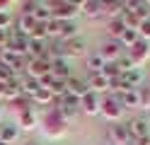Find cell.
<instances>
[{
    "instance_id": "cell-1",
    "label": "cell",
    "mask_w": 150,
    "mask_h": 145,
    "mask_svg": "<svg viewBox=\"0 0 150 145\" xmlns=\"http://www.w3.org/2000/svg\"><path fill=\"white\" fill-rule=\"evenodd\" d=\"M99 114L104 116L107 121L116 123L121 116H124V104H121L119 94H109V97H104V99L99 102Z\"/></svg>"
},
{
    "instance_id": "cell-2",
    "label": "cell",
    "mask_w": 150,
    "mask_h": 145,
    "mask_svg": "<svg viewBox=\"0 0 150 145\" xmlns=\"http://www.w3.org/2000/svg\"><path fill=\"white\" fill-rule=\"evenodd\" d=\"M53 17L61 22H75V15H80V3H70V0H61L53 3Z\"/></svg>"
},
{
    "instance_id": "cell-3",
    "label": "cell",
    "mask_w": 150,
    "mask_h": 145,
    "mask_svg": "<svg viewBox=\"0 0 150 145\" xmlns=\"http://www.w3.org/2000/svg\"><path fill=\"white\" fill-rule=\"evenodd\" d=\"M51 73V61L49 58H27L24 63V77H34L39 80L41 75Z\"/></svg>"
},
{
    "instance_id": "cell-4",
    "label": "cell",
    "mask_w": 150,
    "mask_h": 145,
    "mask_svg": "<svg viewBox=\"0 0 150 145\" xmlns=\"http://www.w3.org/2000/svg\"><path fill=\"white\" fill-rule=\"evenodd\" d=\"M7 51H12L15 56H22L27 58L29 56V36H22V34H10V39H7V44H5Z\"/></svg>"
},
{
    "instance_id": "cell-5",
    "label": "cell",
    "mask_w": 150,
    "mask_h": 145,
    "mask_svg": "<svg viewBox=\"0 0 150 145\" xmlns=\"http://www.w3.org/2000/svg\"><path fill=\"white\" fill-rule=\"evenodd\" d=\"M44 126H46V131H49L51 135H58V133L63 131L65 121H63V116H61V111H58V106H51V109L44 114Z\"/></svg>"
},
{
    "instance_id": "cell-6",
    "label": "cell",
    "mask_w": 150,
    "mask_h": 145,
    "mask_svg": "<svg viewBox=\"0 0 150 145\" xmlns=\"http://www.w3.org/2000/svg\"><path fill=\"white\" fill-rule=\"evenodd\" d=\"M126 56L131 58V63L138 68L140 63H145L148 58H150V44H148V41H143V39H138V41L128 48V53H126Z\"/></svg>"
},
{
    "instance_id": "cell-7",
    "label": "cell",
    "mask_w": 150,
    "mask_h": 145,
    "mask_svg": "<svg viewBox=\"0 0 150 145\" xmlns=\"http://www.w3.org/2000/svg\"><path fill=\"white\" fill-rule=\"evenodd\" d=\"M121 48H124V46H121L116 39H107V41L102 44V48H99L97 53L104 58V63H116L119 58H121Z\"/></svg>"
},
{
    "instance_id": "cell-8",
    "label": "cell",
    "mask_w": 150,
    "mask_h": 145,
    "mask_svg": "<svg viewBox=\"0 0 150 145\" xmlns=\"http://www.w3.org/2000/svg\"><path fill=\"white\" fill-rule=\"evenodd\" d=\"M65 92L73 94V97H78V99H82L85 94H90V87H87V82L82 80V77L70 75L68 80H65Z\"/></svg>"
},
{
    "instance_id": "cell-9",
    "label": "cell",
    "mask_w": 150,
    "mask_h": 145,
    "mask_svg": "<svg viewBox=\"0 0 150 145\" xmlns=\"http://www.w3.org/2000/svg\"><path fill=\"white\" fill-rule=\"evenodd\" d=\"M126 128H128L131 140H138V138H143V135H148V119L145 116H136V119H131L126 123Z\"/></svg>"
},
{
    "instance_id": "cell-10",
    "label": "cell",
    "mask_w": 150,
    "mask_h": 145,
    "mask_svg": "<svg viewBox=\"0 0 150 145\" xmlns=\"http://www.w3.org/2000/svg\"><path fill=\"white\" fill-rule=\"evenodd\" d=\"M99 94H95V92H90V94H85L80 99V111L82 114H87V116H97L99 114Z\"/></svg>"
},
{
    "instance_id": "cell-11",
    "label": "cell",
    "mask_w": 150,
    "mask_h": 145,
    "mask_svg": "<svg viewBox=\"0 0 150 145\" xmlns=\"http://www.w3.org/2000/svg\"><path fill=\"white\" fill-rule=\"evenodd\" d=\"M63 46H65V58H68V56L80 58V56H85V53H87V44H85V39H80V36L63 41Z\"/></svg>"
},
{
    "instance_id": "cell-12",
    "label": "cell",
    "mask_w": 150,
    "mask_h": 145,
    "mask_svg": "<svg viewBox=\"0 0 150 145\" xmlns=\"http://www.w3.org/2000/svg\"><path fill=\"white\" fill-rule=\"evenodd\" d=\"M109 138L114 145H131L133 140H131V135H128V128L126 126H109Z\"/></svg>"
},
{
    "instance_id": "cell-13",
    "label": "cell",
    "mask_w": 150,
    "mask_h": 145,
    "mask_svg": "<svg viewBox=\"0 0 150 145\" xmlns=\"http://www.w3.org/2000/svg\"><path fill=\"white\" fill-rule=\"evenodd\" d=\"M87 82V87H90V92H95V94H104V92H109V80L102 73H97V75H90V80H85Z\"/></svg>"
},
{
    "instance_id": "cell-14",
    "label": "cell",
    "mask_w": 150,
    "mask_h": 145,
    "mask_svg": "<svg viewBox=\"0 0 150 145\" xmlns=\"http://www.w3.org/2000/svg\"><path fill=\"white\" fill-rule=\"evenodd\" d=\"M51 75L58 77V80H68V77L73 75L70 73V65L65 58H58V61H51Z\"/></svg>"
},
{
    "instance_id": "cell-15",
    "label": "cell",
    "mask_w": 150,
    "mask_h": 145,
    "mask_svg": "<svg viewBox=\"0 0 150 145\" xmlns=\"http://www.w3.org/2000/svg\"><path fill=\"white\" fill-rule=\"evenodd\" d=\"M49 41L46 39H29V58H46Z\"/></svg>"
},
{
    "instance_id": "cell-16",
    "label": "cell",
    "mask_w": 150,
    "mask_h": 145,
    "mask_svg": "<svg viewBox=\"0 0 150 145\" xmlns=\"http://www.w3.org/2000/svg\"><path fill=\"white\" fill-rule=\"evenodd\" d=\"M80 12L87 15V17H99L104 10H102L99 0H82V3H80Z\"/></svg>"
},
{
    "instance_id": "cell-17",
    "label": "cell",
    "mask_w": 150,
    "mask_h": 145,
    "mask_svg": "<svg viewBox=\"0 0 150 145\" xmlns=\"http://www.w3.org/2000/svg\"><path fill=\"white\" fill-rule=\"evenodd\" d=\"M34 24H36L34 15H20V19H17V34L29 36V34H32V29H34Z\"/></svg>"
},
{
    "instance_id": "cell-18",
    "label": "cell",
    "mask_w": 150,
    "mask_h": 145,
    "mask_svg": "<svg viewBox=\"0 0 150 145\" xmlns=\"http://www.w3.org/2000/svg\"><path fill=\"white\" fill-rule=\"evenodd\" d=\"M46 58H49V61H58V58H65V46H63V41H58V39L49 41V48H46Z\"/></svg>"
},
{
    "instance_id": "cell-19",
    "label": "cell",
    "mask_w": 150,
    "mask_h": 145,
    "mask_svg": "<svg viewBox=\"0 0 150 145\" xmlns=\"http://www.w3.org/2000/svg\"><path fill=\"white\" fill-rule=\"evenodd\" d=\"M17 135H20V128H17V126H7V123L0 126V143L12 145L17 140Z\"/></svg>"
},
{
    "instance_id": "cell-20",
    "label": "cell",
    "mask_w": 150,
    "mask_h": 145,
    "mask_svg": "<svg viewBox=\"0 0 150 145\" xmlns=\"http://www.w3.org/2000/svg\"><path fill=\"white\" fill-rule=\"evenodd\" d=\"M124 29H126L124 15H121V17H114V19H109V27H107L109 39H116V41H119V36H121V32H124Z\"/></svg>"
},
{
    "instance_id": "cell-21",
    "label": "cell",
    "mask_w": 150,
    "mask_h": 145,
    "mask_svg": "<svg viewBox=\"0 0 150 145\" xmlns=\"http://www.w3.org/2000/svg\"><path fill=\"white\" fill-rule=\"evenodd\" d=\"M41 90L39 80H34V77H22V97H27V99H32V97Z\"/></svg>"
},
{
    "instance_id": "cell-22",
    "label": "cell",
    "mask_w": 150,
    "mask_h": 145,
    "mask_svg": "<svg viewBox=\"0 0 150 145\" xmlns=\"http://www.w3.org/2000/svg\"><path fill=\"white\" fill-rule=\"evenodd\" d=\"M20 123H22V131H34L36 128V123H39V116L32 111H22L20 114Z\"/></svg>"
},
{
    "instance_id": "cell-23",
    "label": "cell",
    "mask_w": 150,
    "mask_h": 145,
    "mask_svg": "<svg viewBox=\"0 0 150 145\" xmlns=\"http://www.w3.org/2000/svg\"><path fill=\"white\" fill-rule=\"evenodd\" d=\"M121 77H124V80H126L131 87H133V90H138V85L143 82V70H140V68H131V70L124 73Z\"/></svg>"
},
{
    "instance_id": "cell-24",
    "label": "cell",
    "mask_w": 150,
    "mask_h": 145,
    "mask_svg": "<svg viewBox=\"0 0 150 145\" xmlns=\"http://www.w3.org/2000/svg\"><path fill=\"white\" fill-rule=\"evenodd\" d=\"M104 58H102L99 53H90L87 56V68H90V73L92 75H97V73H102V70H104Z\"/></svg>"
},
{
    "instance_id": "cell-25",
    "label": "cell",
    "mask_w": 150,
    "mask_h": 145,
    "mask_svg": "<svg viewBox=\"0 0 150 145\" xmlns=\"http://www.w3.org/2000/svg\"><path fill=\"white\" fill-rule=\"evenodd\" d=\"M119 99H121V104H124V109H138V106H140L138 90H131V92H126V94H121Z\"/></svg>"
},
{
    "instance_id": "cell-26",
    "label": "cell",
    "mask_w": 150,
    "mask_h": 145,
    "mask_svg": "<svg viewBox=\"0 0 150 145\" xmlns=\"http://www.w3.org/2000/svg\"><path fill=\"white\" fill-rule=\"evenodd\" d=\"M51 102H56V97L51 94V90H46V87H41L39 92H36L32 97V104H41V106H49Z\"/></svg>"
},
{
    "instance_id": "cell-27",
    "label": "cell",
    "mask_w": 150,
    "mask_h": 145,
    "mask_svg": "<svg viewBox=\"0 0 150 145\" xmlns=\"http://www.w3.org/2000/svg\"><path fill=\"white\" fill-rule=\"evenodd\" d=\"M136 41H138V29H124L121 36H119V44L124 46V48H131Z\"/></svg>"
},
{
    "instance_id": "cell-28",
    "label": "cell",
    "mask_w": 150,
    "mask_h": 145,
    "mask_svg": "<svg viewBox=\"0 0 150 145\" xmlns=\"http://www.w3.org/2000/svg\"><path fill=\"white\" fill-rule=\"evenodd\" d=\"M75 36H78V24H75V22H63L61 24L58 41H68V39H75Z\"/></svg>"
},
{
    "instance_id": "cell-29",
    "label": "cell",
    "mask_w": 150,
    "mask_h": 145,
    "mask_svg": "<svg viewBox=\"0 0 150 145\" xmlns=\"http://www.w3.org/2000/svg\"><path fill=\"white\" fill-rule=\"evenodd\" d=\"M53 17V10H51V5H41L39 3V7H36L34 10V19H36V22H49V19Z\"/></svg>"
},
{
    "instance_id": "cell-30",
    "label": "cell",
    "mask_w": 150,
    "mask_h": 145,
    "mask_svg": "<svg viewBox=\"0 0 150 145\" xmlns=\"http://www.w3.org/2000/svg\"><path fill=\"white\" fill-rule=\"evenodd\" d=\"M61 19H56V17H51L49 19V22H46V34H49V36H53V39H58L61 36Z\"/></svg>"
},
{
    "instance_id": "cell-31",
    "label": "cell",
    "mask_w": 150,
    "mask_h": 145,
    "mask_svg": "<svg viewBox=\"0 0 150 145\" xmlns=\"http://www.w3.org/2000/svg\"><path fill=\"white\" fill-rule=\"evenodd\" d=\"M114 65L119 68V73H121V75H124V73H128V70H131V68H136L133 63H131V58H128L126 53H121V58H119V61H116Z\"/></svg>"
},
{
    "instance_id": "cell-32",
    "label": "cell",
    "mask_w": 150,
    "mask_h": 145,
    "mask_svg": "<svg viewBox=\"0 0 150 145\" xmlns=\"http://www.w3.org/2000/svg\"><path fill=\"white\" fill-rule=\"evenodd\" d=\"M12 12L10 10H0V29H3V32H7V29L12 27Z\"/></svg>"
},
{
    "instance_id": "cell-33",
    "label": "cell",
    "mask_w": 150,
    "mask_h": 145,
    "mask_svg": "<svg viewBox=\"0 0 150 145\" xmlns=\"http://www.w3.org/2000/svg\"><path fill=\"white\" fill-rule=\"evenodd\" d=\"M58 111H61V116H63V121H70V119H75V116L80 114V109H75V106H65V104L58 106Z\"/></svg>"
},
{
    "instance_id": "cell-34",
    "label": "cell",
    "mask_w": 150,
    "mask_h": 145,
    "mask_svg": "<svg viewBox=\"0 0 150 145\" xmlns=\"http://www.w3.org/2000/svg\"><path fill=\"white\" fill-rule=\"evenodd\" d=\"M29 39H49V34H46V24L44 22H36L34 29H32V34H29Z\"/></svg>"
},
{
    "instance_id": "cell-35",
    "label": "cell",
    "mask_w": 150,
    "mask_h": 145,
    "mask_svg": "<svg viewBox=\"0 0 150 145\" xmlns=\"http://www.w3.org/2000/svg\"><path fill=\"white\" fill-rule=\"evenodd\" d=\"M138 99L143 109H150V87H138Z\"/></svg>"
},
{
    "instance_id": "cell-36",
    "label": "cell",
    "mask_w": 150,
    "mask_h": 145,
    "mask_svg": "<svg viewBox=\"0 0 150 145\" xmlns=\"http://www.w3.org/2000/svg\"><path fill=\"white\" fill-rule=\"evenodd\" d=\"M36 7H39L36 0H24V3H20V15H34Z\"/></svg>"
},
{
    "instance_id": "cell-37",
    "label": "cell",
    "mask_w": 150,
    "mask_h": 145,
    "mask_svg": "<svg viewBox=\"0 0 150 145\" xmlns=\"http://www.w3.org/2000/svg\"><path fill=\"white\" fill-rule=\"evenodd\" d=\"M138 39H143V41L150 44V19H145V22L138 24Z\"/></svg>"
},
{
    "instance_id": "cell-38",
    "label": "cell",
    "mask_w": 150,
    "mask_h": 145,
    "mask_svg": "<svg viewBox=\"0 0 150 145\" xmlns=\"http://www.w3.org/2000/svg\"><path fill=\"white\" fill-rule=\"evenodd\" d=\"M102 75H104L107 80H116L121 73H119V68H116L114 63H107V65H104V70H102Z\"/></svg>"
},
{
    "instance_id": "cell-39",
    "label": "cell",
    "mask_w": 150,
    "mask_h": 145,
    "mask_svg": "<svg viewBox=\"0 0 150 145\" xmlns=\"http://www.w3.org/2000/svg\"><path fill=\"white\" fill-rule=\"evenodd\" d=\"M7 39H10V32H3V29H0V48H5Z\"/></svg>"
},
{
    "instance_id": "cell-40",
    "label": "cell",
    "mask_w": 150,
    "mask_h": 145,
    "mask_svg": "<svg viewBox=\"0 0 150 145\" xmlns=\"http://www.w3.org/2000/svg\"><path fill=\"white\" fill-rule=\"evenodd\" d=\"M131 145H150V133H148V135H143V138H138V140H133Z\"/></svg>"
},
{
    "instance_id": "cell-41",
    "label": "cell",
    "mask_w": 150,
    "mask_h": 145,
    "mask_svg": "<svg viewBox=\"0 0 150 145\" xmlns=\"http://www.w3.org/2000/svg\"><path fill=\"white\" fill-rule=\"evenodd\" d=\"M24 145H39V143H24Z\"/></svg>"
},
{
    "instance_id": "cell-42",
    "label": "cell",
    "mask_w": 150,
    "mask_h": 145,
    "mask_svg": "<svg viewBox=\"0 0 150 145\" xmlns=\"http://www.w3.org/2000/svg\"><path fill=\"white\" fill-rule=\"evenodd\" d=\"M148 133H150V121H148Z\"/></svg>"
},
{
    "instance_id": "cell-43",
    "label": "cell",
    "mask_w": 150,
    "mask_h": 145,
    "mask_svg": "<svg viewBox=\"0 0 150 145\" xmlns=\"http://www.w3.org/2000/svg\"><path fill=\"white\" fill-rule=\"evenodd\" d=\"M0 121H3V116H0Z\"/></svg>"
},
{
    "instance_id": "cell-44",
    "label": "cell",
    "mask_w": 150,
    "mask_h": 145,
    "mask_svg": "<svg viewBox=\"0 0 150 145\" xmlns=\"http://www.w3.org/2000/svg\"><path fill=\"white\" fill-rule=\"evenodd\" d=\"M0 145H5V143H0Z\"/></svg>"
}]
</instances>
